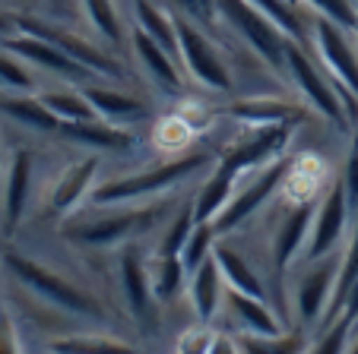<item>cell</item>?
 <instances>
[{
  "instance_id": "1",
  "label": "cell",
  "mask_w": 358,
  "mask_h": 354,
  "mask_svg": "<svg viewBox=\"0 0 358 354\" xmlns=\"http://www.w3.org/2000/svg\"><path fill=\"white\" fill-rule=\"evenodd\" d=\"M0 266L13 275V281L22 291L32 294L48 314L64 320L73 332H80V329H101L111 323V310L99 301V294L86 281H76L70 272L51 269L45 263H38L35 256L20 253V250H3L0 253Z\"/></svg>"
},
{
  "instance_id": "2",
  "label": "cell",
  "mask_w": 358,
  "mask_h": 354,
  "mask_svg": "<svg viewBox=\"0 0 358 354\" xmlns=\"http://www.w3.org/2000/svg\"><path fill=\"white\" fill-rule=\"evenodd\" d=\"M171 209L159 202L146 206H111V209H89L83 215H70L61 221V231L73 247L83 250H117L130 241H149Z\"/></svg>"
},
{
  "instance_id": "3",
  "label": "cell",
  "mask_w": 358,
  "mask_h": 354,
  "mask_svg": "<svg viewBox=\"0 0 358 354\" xmlns=\"http://www.w3.org/2000/svg\"><path fill=\"white\" fill-rule=\"evenodd\" d=\"M210 155L206 152H181L178 158L162 161L156 168H143L134 174H121L111 181H99L92 190L86 206L92 209H111V206H146V202H159L165 193L175 187H184L210 168Z\"/></svg>"
},
{
  "instance_id": "4",
  "label": "cell",
  "mask_w": 358,
  "mask_h": 354,
  "mask_svg": "<svg viewBox=\"0 0 358 354\" xmlns=\"http://www.w3.org/2000/svg\"><path fill=\"white\" fill-rule=\"evenodd\" d=\"M339 285V253L324 260H301L285 275V316L289 326H298L304 332H317L327 326L336 304Z\"/></svg>"
},
{
  "instance_id": "5",
  "label": "cell",
  "mask_w": 358,
  "mask_h": 354,
  "mask_svg": "<svg viewBox=\"0 0 358 354\" xmlns=\"http://www.w3.org/2000/svg\"><path fill=\"white\" fill-rule=\"evenodd\" d=\"M115 288L130 326H136L140 332L156 329L162 304H159L156 291H152L146 241H130L115 250Z\"/></svg>"
},
{
  "instance_id": "6",
  "label": "cell",
  "mask_w": 358,
  "mask_h": 354,
  "mask_svg": "<svg viewBox=\"0 0 358 354\" xmlns=\"http://www.w3.org/2000/svg\"><path fill=\"white\" fill-rule=\"evenodd\" d=\"M285 76H289L295 92L301 95V101L311 108L314 114H320L339 133H352L349 114H345V105H343V98H339V89H336V82H333V76L327 73L317 64V57H311L308 47L295 38H289V45H285Z\"/></svg>"
},
{
  "instance_id": "7",
  "label": "cell",
  "mask_w": 358,
  "mask_h": 354,
  "mask_svg": "<svg viewBox=\"0 0 358 354\" xmlns=\"http://www.w3.org/2000/svg\"><path fill=\"white\" fill-rule=\"evenodd\" d=\"M292 158H295V155L289 152V155H282V158L270 161V165L257 168V171L244 174L241 181H238L235 193H231V200L225 202V209L213 219V228H216L219 237H231V234L241 231L254 215H260L270 206L273 196L282 190L285 174H289V168H292Z\"/></svg>"
},
{
  "instance_id": "8",
  "label": "cell",
  "mask_w": 358,
  "mask_h": 354,
  "mask_svg": "<svg viewBox=\"0 0 358 354\" xmlns=\"http://www.w3.org/2000/svg\"><path fill=\"white\" fill-rule=\"evenodd\" d=\"M213 3H216V20H222L270 70L285 73V45H289V35L270 16L260 13L250 0H213Z\"/></svg>"
},
{
  "instance_id": "9",
  "label": "cell",
  "mask_w": 358,
  "mask_h": 354,
  "mask_svg": "<svg viewBox=\"0 0 358 354\" xmlns=\"http://www.w3.org/2000/svg\"><path fill=\"white\" fill-rule=\"evenodd\" d=\"M175 26H178V61H181L184 73L213 95L231 92L235 80H231V70L216 41L210 35H203L184 13H175Z\"/></svg>"
},
{
  "instance_id": "10",
  "label": "cell",
  "mask_w": 358,
  "mask_h": 354,
  "mask_svg": "<svg viewBox=\"0 0 358 354\" xmlns=\"http://www.w3.org/2000/svg\"><path fill=\"white\" fill-rule=\"evenodd\" d=\"M298 124H273V127H250L248 136H241L238 142H231L222 155H219V165L225 171H231L235 177L257 171V168L270 165V161L289 155V146L298 133Z\"/></svg>"
},
{
  "instance_id": "11",
  "label": "cell",
  "mask_w": 358,
  "mask_h": 354,
  "mask_svg": "<svg viewBox=\"0 0 358 354\" xmlns=\"http://www.w3.org/2000/svg\"><path fill=\"white\" fill-rule=\"evenodd\" d=\"M352 225V209H349V196H345L343 181H333L324 190V196L314 206V221H311V234H308V247H304L301 260H324V256L343 253L345 234Z\"/></svg>"
},
{
  "instance_id": "12",
  "label": "cell",
  "mask_w": 358,
  "mask_h": 354,
  "mask_svg": "<svg viewBox=\"0 0 358 354\" xmlns=\"http://www.w3.org/2000/svg\"><path fill=\"white\" fill-rule=\"evenodd\" d=\"M308 45H311L317 64L333 76V82L358 95V51L349 38V29L336 22L314 16L308 29Z\"/></svg>"
},
{
  "instance_id": "13",
  "label": "cell",
  "mask_w": 358,
  "mask_h": 354,
  "mask_svg": "<svg viewBox=\"0 0 358 354\" xmlns=\"http://www.w3.org/2000/svg\"><path fill=\"white\" fill-rule=\"evenodd\" d=\"M13 22H16V29H20V32L38 35V38L57 45L61 51H67L76 64H83V67H86L92 76H99V80H121V76H124V64L117 61L115 54L105 51V47H99V45H92L89 38L70 32V29L51 26V22L32 20V16H16Z\"/></svg>"
},
{
  "instance_id": "14",
  "label": "cell",
  "mask_w": 358,
  "mask_h": 354,
  "mask_svg": "<svg viewBox=\"0 0 358 354\" xmlns=\"http://www.w3.org/2000/svg\"><path fill=\"white\" fill-rule=\"evenodd\" d=\"M99 171H101L99 155L73 158L70 165H64V171L57 174L51 190H48V200H45L48 219L64 221V219L80 212V206H86L92 190L99 187Z\"/></svg>"
},
{
  "instance_id": "15",
  "label": "cell",
  "mask_w": 358,
  "mask_h": 354,
  "mask_svg": "<svg viewBox=\"0 0 358 354\" xmlns=\"http://www.w3.org/2000/svg\"><path fill=\"white\" fill-rule=\"evenodd\" d=\"M289 206V202H285ZM314 206L317 202H301V206H289L282 212V219L276 221L270 237V269L273 279H279L285 294V275L292 272L295 263H301L304 247H308V234H311L314 221Z\"/></svg>"
},
{
  "instance_id": "16",
  "label": "cell",
  "mask_w": 358,
  "mask_h": 354,
  "mask_svg": "<svg viewBox=\"0 0 358 354\" xmlns=\"http://www.w3.org/2000/svg\"><path fill=\"white\" fill-rule=\"evenodd\" d=\"M35 190V155L32 149L20 146L10 152V161L3 168V190H0V225L3 234L13 237L20 225L26 221L29 206H32Z\"/></svg>"
},
{
  "instance_id": "17",
  "label": "cell",
  "mask_w": 358,
  "mask_h": 354,
  "mask_svg": "<svg viewBox=\"0 0 358 354\" xmlns=\"http://www.w3.org/2000/svg\"><path fill=\"white\" fill-rule=\"evenodd\" d=\"M0 45L10 47L13 54H20L22 61L32 64L35 70L57 76V80L70 82V86H86L89 80H99V76H92L86 67H83V64H76L67 51H61L57 45H51V41L38 38V35L20 32V35H10V38H3Z\"/></svg>"
},
{
  "instance_id": "18",
  "label": "cell",
  "mask_w": 358,
  "mask_h": 354,
  "mask_svg": "<svg viewBox=\"0 0 358 354\" xmlns=\"http://www.w3.org/2000/svg\"><path fill=\"white\" fill-rule=\"evenodd\" d=\"M219 320L229 323V332H235V335H282L285 329H292L282 320V314L273 310L270 301L231 291V288H225V301H222Z\"/></svg>"
},
{
  "instance_id": "19",
  "label": "cell",
  "mask_w": 358,
  "mask_h": 354,
  "mask_svg": "<svg viewBox=\"0 0 358 354\" xmlns=\"http://www.w3.org/2000/svg\"><path fill=\"white\" fill-rule=\"evenodd\" d=\"M130 51H134L136 64L143 67V73L149 76V82L159 89L162 95H181L184 92V76L181 70H178V57L171 51H165L159 41H152L146 32H140V29H130Z\"/></svg>"
},
{
  "instance_id": "20",
  "label": "cell",
  "mask_w": 358,
  "mask_h": 354,
  "mask_svg": "<svg viewBox=\"0 0 358 354\" xmlns=\"http://www.w3.org/2000/svg\"><path fill=\"white\" fill-rule=\"evenodd\" d=\"M187 297L190 310H194V320L200 323H219L222 314V301H225V279L219 272L216 256H206L194 272L187 275Z\"/></svg>"
},
{
  "instance_id": "21",
  "label": "cell",
  "mask_w": 358,
  "mask_h": 354,
  "mask_svg": "<svg viewBox=\"0 0 358 354\" xmlns=\"http://www.w3.org/2000/svg\"><path fill=\"white\" fill-rule=\"evenodd\" d=\"M311 108L295 105V101L279 98H238L225 108V117L241 124L244 130L250 127H273V124H301Z\"/></svg>"
},
{
  "instance_id": "22",
  "label": "cell",
  "mask_w": 358,
  "mask_h": 354,
  "mask_svg": "<svg viewBox=\"0 0 358 354\" xmlns=\"http://www.w3.org/2000/svg\"><path fill=\"white\" fill-rule=\"evenodd\" d=\"M330 177V168L324 158H317L314 152H304L292 158V168L285 174L282 190H279V200L289 202V206H301V202H317L324 196V190Z\"/></svg>"
},
{
  "instance_id": "23",
  "label": "cell",
  "mask_w": 358,
  "mask_h": 354,
  "mask_svg": "<svg viewBox=\"0 0 358 354\" xmlns=\"http://www.w3.org/2000/svg\"><path fill=\"white\" fill-rule=\"evenodd\" d=\"M213 256H216V263H219V272H222V279H225V288L250 294V297H264V301L273 304V294H270L266 279L244 260L241 250L231 247L229 237H219L216 247H213Z\"/></svg>"
},
{
  "instance_id": "24",
  "label": "cell",
  "mask_w": 358,
  "mask_h": 354,
  "mask_svg": "<svg viewBox=\"0 0 358 354\" xmlns=\"http://www.w3.org/2000/svg\"><path fill=\"white\" fill-rule=\"evenodd\" d=\"M64 140L76 142V146H89L99 149V152H124V149L134 146V133L121 124L101 121V117H92V121H73V124H61Z\"/></svg>"
},
{
  "instance_id": "25",
  "label": "cell",
  "mask_w": 358,
  "mask_h": 354,
  "mask_svg": "<svg viewBox=\"0 0 358 354\" xmlns=\"http://www.w3.org/2000/svg\"><path fill=\"white\" fill-rule=\"evenodd\" d=\"M80 89L86 92L89 105L95 108V114H99L101 121H111V124H121V127H130V124L143 121V117L149 114L146 101L136 98V95L121 92V89L92 86V82H86V86H80Z\"/></svg>"
},
{
  "instance_id": "26",
  "label": "cell",
  "mask_w": 358,
  "mask_h": 354,
  "mask_svg": "<svg viewBox=\"0 0 358 354\" xmlns=\"http://www.w3.org/2000/svg\"><path fill=\"white\" fill-rule=\"evenodd\" d=\"M48 354H140L136 345H127L117 335H108L101 329H80V332H64L45 341Z\"/></svg>"
},
{
  "instance_id": "27",
  "label": "cell",
  "mask_w": 358,
  "mask_h": 354,
  "mask_svg": "<svg viewBox=\"0 0 358 354\" xmlns=\"http://www.w3.org/2000/svg\"><path fill=\"white\" fill-rule=\"evenodd\" d=\"M238 181H241V177H235V174L225 171L219 161H213L206 181H203L200 190L194 193V219H196V225H200V221H213L219 212H222L225 202H229L231 193H235Z\"/></svg>"
},
{
  "instance_id": "28",
  "label": "cell",
  "mask_w": 358,
  "mask_h": 354,
  "mask_svg": "<svg viewBox=\"0 0 358 354\" xmlns=\"http://www.w3.org/2000/svg\"><path fill=\"white\" fill-rule=\"evenodd\" d=\"M0 114H7L10 121H16L26 130H35V133L45 136L61 133V121L48 111V105L38 95H3L0 98Z\"/></svg>"
},
{
  "instance_id": "29",
  "label": "cell",
  "mask_w": 358,
  "mask_h": 354,
  "mask_svg": "<svg viewBox=\"0 0 358 354\" xmlns=\"http://www.w3.org/2000/svg\"><path fill=\"white\" fill-rule=\"evenodd\" d=\"M80 7L86 22L95 29V35H101V41L111 51H124L130 45V32L124 26V16L115 0H80Z\"/></svg>"
},
{
  "instance_id": "30",
  "label": "cell",
  "mask_w": 358,
  "mask_h": 354,
  "mask_svg": "<svg viewBox=\"0 0 358 354\" xmlns=\"http://www.w3.org/2000/svg\"><path fill=\"white\" fill-rule=\"evenodd\" d=\"M130 13H134V26L140 32H146L152 41L171 51L178 57V26H175V13H165L159 3L152 0H130Z\"/></svg>"
},
{
  "instance_id": "31",
  "label": "cell",
  "mask_w": 358,
  "mask_h": 354,
  "mask_svg": "<svg viewBox=\"0 0 358 354\" xmlns=\"http://www.w3.org/2000/svg\"><path fill=\"white\" fill-rule=\"evenodd\" d=\"M149 275H152V291L162 307H169L175 297L187 291V269L181 256H156L149 250Z\"/></svg>"
},
{
  "instance_id": "32",
  "label": "cell",
  "mask_w": 358,
  "mask_h": 354,
  "mask_svg": "<svg viewBox=\"0 0 358 354\" xmlns=\"http://www.w3.org/2000/svg\"><path fill=\"white\" fill-rule=\"evenodd\" d=\"M196 228V219H194V200L181 202V209L165 219V225L152 234V253L156 256H181L184 244H187L190 231Z\"/></svg>"
},
{
  "instance_id": "33",
  "label": "cell",
  "mask_w": 358,
  "mask_h": 354,
  "mask_svg": "<svg viewBox=\"0 0 358 354\" xmlns=\"http://www.w3.org/2000/svg\"><path fill=\"white\" fill-rule=\"evenodd\" d=\"M38 98L48 105V111L55 114L61 124H73V121H92V117H99L95 114V108L89 105L86 92H83L80 86H64V89H41Z\"/></svg>"
},
{
  "instance_id": "34",
  "label": "cell",
  "mask_w": 358,
  "mask_h": 354,
  "mask_svg": "<svg viewBox=\"0 0 358 354\" xmlns=\"http://www.w3.org/2000/svg\"><path fill=\"white\" fill-rule=\"evenodd\" d=\"M0 92L3 95H38L41 92L38 70L3 45H0Z\"/></svg>"
},
{
  "instance_id": "35",
  "label": "cell",
  "mask_w": 358,
  "mask_h": 354,
  "mask_svg": "<svg viewBox=\"0 0 358 354\" xmlns=\"http://www.w3.org/2000/svg\"><path fill=\"white\" fill-rule=\"evenodd\" d=\"M244 354H304L311 345V332L292 326L282 335H238Z\"/></svg>"
},
{
  "instance_id": "36",
  "label": "cell",
  "mask_w": 358,
  "mask_h": 354,
  "mask_svg": "<svg viewBox=\"0 0 358 354\" xmlns=\"http://www.w3.org/2000/svg\"><path fill=\"white\" fill-rule=\"evenodd\" d=\"M355 326L358 323L352 320L349 314H336L327 326H320L317 332L311 335V345H308L304 354H349Z\"/></svg>"
},
{
  "instance_id": "37",
  "label": "cell",
  "mask_w": 358,
  "mask_h": 354,
  "mask_svg": "<svg viewBox=\"0 0 358 354\" xmlns=\"http://www.w3.org/2000/svg\"><path fill=\"white\" fill-rule=\"evenodd\" d=\"M250 3H254L260 13L270 16L289 38L304 41V32H308V29H304V16H301V10L295 7V0H250Z\"/></svg>"
},
{
  "instance_id": "38",
  "label": "cell",
  "mask_w": 358,
  "mask_h": 354,
  "mask_svg": "<svg viewBox=\"0 0 358 354\" xmlns=\"http://www.w3.org/2000/svg\"><path fill=\"white\" fill-rule=\"evenodd\" d=\"M216 241H219V234H216V228H213V221H200V225L190 231L187 244H184V250H181V260H184V269H187V275L194 272V269L200 266L206 256H213V247H216Z\"/></svg>"
},
{
  "instance_id": "39",
  "label": "cell",
  "mask_w": 358,
  "mask_h": 354,
  "mask_svg": "<svg viewBox=\"0 0 358 354\" xmlns=\"http://www.w3.org/2000/svg\"><path fill=\"white\" fill-rule=\"evenodd\" d=\"M152 136H156V146L165 149V152H184V149L190 146V140H194V127H190L184 117L171 114V117L156 124Z\"/></svg>"
},
{
  "instance_id": "40",
  "label": "cell",
  "mask_w": 358,
  "mask_h": 354,
  "mask_svg": "<svg viewBox=\"0 0 358 354\" xmlns=\"http://www.w3.org/2000/svg\"><path fill=\"white\" fill-rule=\"evenodd\" d=\"M301 3L314 16H324V20L336 22V26L349 29V32L358 29V3H352V0H301Z\"/></svg>"
},
{
  "instance_id": "41",
  "label": "cell",
  "mask_w": 358,
  "mask_h": 354,
  "mask_svg": "<svg viewBox=\"0 0 358 354\" xmlns=\"http://www.w3.org/2000/svg\"><path fill=\"white\" fill-rule=\"evenodd\" d=\"M213 339H216V323H200L181 329V335L175 339V354H210Z\"/></svg>"
},
{
  "instance_id": "42",
  "label": "cell",
  "mask_w": 358,
  "mask_h": 354,
  "mask_svg": "<svg viewBox=\"0 0 358 354\" xmlns=\"http://www.w3.org/2000/svg\"><path fill=\"white\" fill-rule=\"evenodd\" d=\"M339 181L345 187V196H349V209H352V219L358 215V124L352 127V142H349V155H345V165Z\"/></svg>"
},
{
  "instance_id": "43",
  "label": "cell",
  "mask_w": 358,
  "mask_h": 354,
  "mask_svg": "<svg viewBox=\"0 0 358 354\" xmlns=\"http://www.w3.org/2000/svg\"><path fill=\"white\" fill-rule=\"evenodd\" d=\"M22 339H20V329H16V320L0 310V354H22Z\"/></svg>"
},
{
  "instance_id": "44",
  "label": "cell",
  "mask_w": 358,
  "mask_h": 354,
  "mask_svg": "<svg viewBox=\"0 0 358 354\" xmlns=\"http://www.w3.org/2000/svg\"><path fill=\"white\" fill-rule=\"evenodd\" d=\"M210 354H244V351H241V341H238L235 332H229V329H216V339H213Z\"/></svg>"
},
{
  "instance_id": "45",
  "label": "cell",
  "mask_w": 358,
  "mask_h": 354,
  "mask_svg": "<svg viewBox=\"0 0 358 354\" xmlns=\"http://www.w3.org/2000/svg\"><path fill=\"white\" fill-rule=\"evenodd\" d=\"M336 314H349L352 320L358 323V279L352 281V288L345 291V297H343V304H339V310Z\"/></svg>"
},
{
  "instance_id": "46",
  "label": "cell",
  "mask_w": 358,
  "mask_h": 354,
  "mask_svg": "<svg viewBox=\"0 0 358 354\" xmlns=\"http://www.w3.org/2000/svg\"><path fill=\"white\" fill-rule=\"evenodd\" d=\"M13 29H16L13 16H7V13H0V41H3V38H10V35H13Z\"/></svg>"
},
{
  "instance_id": "47",
  "label": "cell",
  "mask_w": 358,
  "mask_h": 354,
  "mask_svg": "<svg viewBox=\"0 0 358 354\" xmlns=\"http://www.w3.org/2000/svg\"><path fill=\"white\" fill-rule=\"evenodd\" d=\"M349 354H358V326H355V335H352V345H349Z\"/></svg>"
},
{
  "instance_id": "48",
  "label": "cell",
  "mask_w": 358,
  "mask_h": 354,
  "mask_svg": "<svg viewBox=\"0 0 358 354\" xmlns=\"http://www.w3.org/2000/svg\"><path fill=\"white\" fill-rule=\"evenodd\" d=\"M22 354H29V351H22Z\"/></svg>"
},
{
  "instance_id": "49",
  "label": "cell",
  "mask_w": 358,
  "mask_h": 354,
  "mask_svg": "<svg viewBox=\"0 0 358 354\" xmlns=\"http://www.w3.org/2000/svg\"><path fill=\"white\" fill-rule=\"evenodd\" d=\"M0 310H3V307H0Z\"/></svg>"
}]
</instances>
